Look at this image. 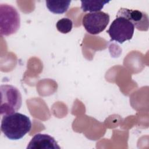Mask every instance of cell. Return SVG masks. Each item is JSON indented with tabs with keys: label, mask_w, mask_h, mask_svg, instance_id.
Returning <instances> with one entry per match:
<instances>
[{
	"label": "cell",
	"mask_w": 149,
	"mask_h": 149,
	"mask_svg": "<svg viewBox=\"0 0 149 149\" xmlns=\"http://www.w3.org/2000/svg\"><path fill=\"white\" fill-rule=\"evenodd\" d=\"M109 22V16L107 13L99 11L86 13L82 19L85 30L93 35L103 31Z\"/></svg>",
	"instance_id": "5"
},
{
	"label": "cell",
	"mask_w": 149,
	"mask_h": 149,
	"mask_svg": "<svg viewBox=\"0 0 149 149\" xmlns=\"http://www.w3.org/2000/svg\"><path fill=\"white\" fill-rule=\"evenodd\" d=\"M0 112L1 116L11 114L21 107L22 98L20 91L12 85H1Z\"/></svg>",
	"instance_id": "2"
},
{
	"label": "cell",
	"mask_w": 149,
	"mask_h": 149,
	"mask_svg": "<svg viewBox=\"0 0 149 149\" xmlns=\"http://www.w3.org/2000/svg\"><path fill=\"white\" fill-rule=\"evenodd\" d=\"M56 27L59 32L66 34L71 31L73 27V22L70 19L63 17L57 22Z\"/></svg>",
	"instance_id": "10"
},
{
	"label": "cell",
	"mask_w": 149,
	"mask_h": 149,
	"mask_svg": "<svg viewBox=\"0 0 149 149\" xmlns=\"http://www.w3.org/2000/svg\"><path fill=\"white\" fill-rule=\"evenodd\" d=\"M116 16L127 19L139 30L147 31L148 29V16L143 12L122 8L118 10Z\"/></svg>",
	"instance_id": "6"
},
{
	"label": "cell",
	"mask_w": 149,
	"mask_h": 149,
	"mask_svg": "<svg viewBox=\"0 0 149 149\" xmlns=\"http://www.w3.org/2000/svg\"><path fill=\"white\" fill-rule=\"evenodd\" d=\"M109 2V1H81V9L83 12H99Z\"/></svg>",
	"instance_id": "9"
},
{
	"label": "cell",
	"mask_w": 149,
	"mask_h": 149,
	"mask_svg": "<svg viewBox=\"0 0 149 149\" xmlns=\"http://www.w3.org/2000/svg\"><path fill=\"white\" fill-rule=\"evenodd\" d=\"M134 28L133 24L127 19L122 16H116L107 32L111 38V41H115L122 44L132 39Z\"/></svg>",
	"instance_id": "4"
},
{
	"label": "cell",
	"mask_w": 149,
	"mask_h": 149,
	"mask_svg": "<svg viewBox=\"0 0 149 149\" xmlns=\"http://www.w3.org/2000/svg\"><path fill=\"white\" fill-rule=\"evenodd\" d=\"M20 18L17 9L8 4L0 5V33L8 36L15 33L20 27Z\"/></svg>",
	"instance_id": "3"
},
{
	"label": "cell",
	"mask_w": 149,
	"mask_h": 149,
	"mask_svg": "<svg viewBox=\"0 0 149 149\" xmlns=\"http://www.w3.org/2000/svg\"><path fill=\"white\" fill-rule=\"evenodd\" d=\"M31 128L29 117L19 112L3 115L1 120V132L10 140H17L23 138Z\"/></svg>",
	"instance_id": "1"
},
{
	"label": "cell",
	"mask_w": 149,
	"mask_h": 149,
	"mask_svg": "<svg viewBox=\"0 0 149 149\" xmlns=\"http://www.w3.org/2000/svg\"><path fill=\"white\" fill-rule=\"evenodd\" d=\"M71 1H46V6L48 10L55 14H62L66 12Z\"/></svg>",
	"instance_id": "8"
},
{
	"label": "cell",
	"mask_w": 149,
	"mask_h": 149,
	"mask_svg": "<svg viewBox=\"0 0 149 149\" xmlns=\"http://www.w3.org/2000/svg\"><path fill=\"white\" fill-rule=\"evenodd\" d=\"M54 137L47 134L38 133L31 139L27 149H60Z\"/></svg>",
	"instance_id": "7"
}]
</instances>
